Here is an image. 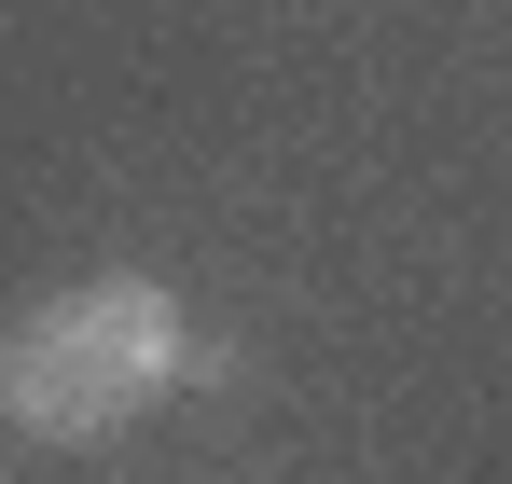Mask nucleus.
<instances>
[{"mask_svg": "<svg viewBox=\"0 0 512 484\" xmlns=\"http://www.w3.org/2000/svg\"><path fill=\"white\" fill-rule=\"evenodd\" d=\"M180 360H194V319H180L153 277H84V291H42L14 319L0 402H14V429H42V443H111V429H139L180 388Z\"/></svg>", "mask_w": 512, "mask_h": 484, "instance_id": "1", "label": "nucleus"}]
</instances>
